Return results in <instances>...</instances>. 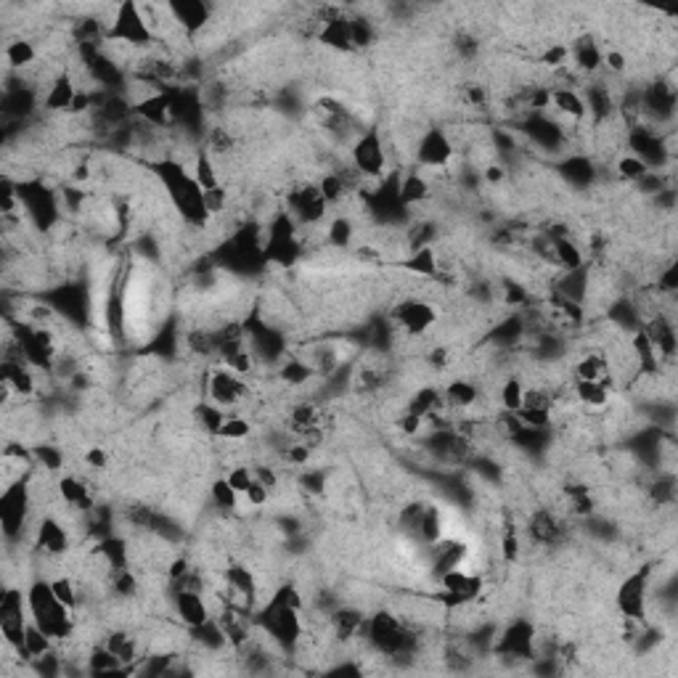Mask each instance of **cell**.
<instances>
[{"mask_svg":"<svg viewBox=\"0 0 678 678\" xmlns=\"http://www.w3.org/2000/svg\"><path fill=\"white\" fill-rule=\"evenodd\" d=\"M329 213V205L318 188V183H297L287 194V215L297 223V228L318 226Z\"/></svg>","mask_w":678,"mask_h":678,"instance_id":"cell-10","label":"cell"},{"mask_svg":"<svg viewBox=\"0 0 678 678\" xmlns=\"http://www.w3.org/2000/svg\"><path fill=\"white\" fill-rule=\"evenodd\" d=\"M279 377H281V381H287V384H305V381H310V379L315 377V372L305 361H300V358H292V361H287L279 369Z\"/></svg>","mask_w":678,"mask_h":678,"instance_id":"cell-48","label":"cell"},{"mask_svg":"<svg viewBox=\"0 0 678 678\" xmlns=\"http://www.w3.org/2000/svg\"><path fill=\"white\" fill-rule=\"evenodd\" d=\"M154 175L159 178L162 188L170 197L172 210L178 213V218L191 228H207L213 215L207 213L205 205V191L197 183V178L188 172V167L178 159H162L154 164Z\"/></svg>","mask_w":678,"mask_h":678,"instance_id":"cell-1","label":"cell"},{"mask_svg":"<svg viewBox=\"0 0 678 678\" xmlns=\"http://www.w3.org/2000/svg\"><path fill=\"white\" fill-rule=\"evenodd\" d=\"M207 400H213L215 406H221L223 411H230L236 414V408L249 398V384L244 381L241 374L230 372L228 366H221V369H213L207 374Z\"/></svg>","mask_w":678,"mask_h":678,"instance_id":"cell-11","label":"cell"},{"mask_svg":"<svg viewBox=\"0 0 678 678\" xmlns=\"http://www.w3.org/2000/svg\"><path fill=\"white\" fill-rule=\"evenodd\" d=\"M649 581L652 573L649 567H641L639 573L628 575L615 594V604L623 620H639L647 623V612H649Z\"/></svg>","mask_w":678,"mask_h":678,"instance_id":"cell-8","label":"cell"},{"mask_svg":"<svg viewBox=\"0 0 678 678\" xmlns=\"http://www.w3.org/2000/svg\"><path fill=\"white\" fill-rule=\"evenodd\" d=\"M641 114H649L655 122H671L676 114V90L665 80H655L641 90Z\"/></svg>","mask_w":678,"mask_h":678,"instance_id":"cell-18","label":"cell"},{"mask_svg":"<svg viewBox=\"0 0 678 678\" xmlns=\"http://www.w3.org/2000/svg\"><path fill=\"white\" fill-rule=\"evenodd\" d=\"M623 180H628V183H639L647 172H649V167L639 159V156H633V154H625V156H620L617 159V170H615Z\"/></svg>","mask_w":678,"mask_h":678,"instance_id":"cell-46","label":"cell"},{"mask_svg":"<svg viewBox=\"0 0 678 678\" xmlns=\"http://www.w3.org/2000/svg\"><path fill=\"white\" fill-rule=\"evenodd\" d=\"M438 602L446 604V607H472L474 602L482 599L485 594V578L480 573H472L466 567H458V570H451L446 575L438 578Z\"/></svg>","mask_w":678,"mask_h":678,"instance_id":"cell-7","label":"cell"},{"mask_svg":"<svg viewBox=\"0 0 678 678\" xmlns=\"http://www.w3.org/2000/svg\"><path fill=\"white\" fill-rule=\"evenodd\" d=\"M528 532L535 543H540V546H554V543L562 538L565 528H562L559 517H557L551 509H538V512H532V517H530Z\"/></svg>","mask_w":678,"mask_h":678,"instance_id":"cell-29","label":"cell"},{"mask_svg":"<svg viewBox=\"0 0 678 678\" xmlns=\"http://www.w3.org/2000/svg\"><path fill=\"white\" fill-rule=\"evenodd\" d=\"M197 183L202 186V191H213L221 183V175H218V164H215V156L207 149H197V156H194V172Z\"/></svg>","mask_w":678,"mask_h":678,"instance_id":"cell-39","label":"cell"},{"mask_svg":"<svg viewBox=\"0 0 678 678\" xmlns=\"http://www.w3.org/2000/svg\"><path fill=\"white\" fill-rule=\"evenodd\" d=\"M257 625L263 636H268L279 649L295 652L302 641V620L297 609L268 602L257 612Z\"/></svg>","mask_w":678,"mask_h":678,"instance_id":"cell-5","label":"cell"},{"mask_svg":"<svg viewBox=\"0 0 678 678\" xmlns=\"http://www.w3.org/2000/svg\"><path fill=\"white\" fill-rule=\"evenodd\" d=\"M602 51H599V46L597 43H591V40H578L573 48H570V59H573V67L575 70H581V72H599L602 70Z\"/></svg>","mask_w":678,"mask_h":678,"instance_id":"cell-38","label":"cell"},{"mask_svg":"<svg viewBox=\"0 0 678 678\" xmlns=\"http://www.w3.org/2000/svg\"><path fill=\"white\" fill-rule=\"evenodd\" d=\"M400 271L406 273H414L419 279H435L440 273V260H438V252L430 247H419V249H411L408 257H403L400 263Z\"/></svg>","mask_w":678,"mask_h":678,"instance_id":"cell-30","label":"cell"},{"mask_svg":"<svg viewBox=\"0 0 678 678\" xmlns=\"http://www.w3.org/2000/svg\"><path fill=\"white\" fill-rule=\"evenodd\" d=\"M77 96V82L75 77L70 72H59L48 80L46 85V93H43V109L48 114H72V106H75Z\"/></svg>","mask_w":678,"mask_h":678,"instance_id":"cell-22","label":"cell"},{"mask_svg":"<svg viewBox=\"0 0 678 678\" xmlns=\"http://www.w3.org/2000/svg\"><path fill=\"white\" fill-rule=\"evenodd\" d=\"M210 498H213L215 509H221V512H236L241 496L228 485L226 477H218V480H213V485H210Z\"/></svg>","mask_w":678,"mask_h":678,"instance_id":"cell-44","label":"cell"},{"mask_svg":"<svg viewBox=\"0 0 678 678\" xmlns=\"http://www.w3.org/2000/svg\"><path fill=\"white\" fill-rule=\"evenodd\" d=\"M29 620L38 623L54 641H67L75 636V609L56 599L51 581H35L27 589Z\"/></svg>","mask_w":678,"mask_h":678,"instance_id":"cell-2","label":"cell"},{"mask_svg":"<svg viewBox=\"0 0 678 678\" xmlns=\"http://www.w3.org/2000/svg\"><path fill=\"white\" fill-rule=\"evenodd\" d=\"M164 8L172 19V27L188 35L202 32L213 21V8L202 0H172V3H164Z\"/></svg>","mask_w":678,"mask_h":678,"instance_id":"cell-17","label":"cell"},{"mask_svg":"<svg viewBox=\"0 0 678 678\" xmlns=\"http://www.w3.org/2000/svg\"><path fill=\"white\" fill-rule=\"evenodd\" d=\"M562 172H565L575 186H589V183L594 180V164H591L589 159H583V156L567 159V164H565Z\"/></svg>","mask_w":678,"mask_h":678,"instance_id":"cell-45","label":"cell"},{"mask_svg":"<svg viewBox=\"0 0 678 678\" xmlns=\"http://www.w3.org/2000/svg\"><path fill=\"white\" fill-rule=\"evenodd\" d=\"M51 589H54V594H56L59 602L67 604L70 609H75L77 612V607H80V591H77V583L70 575L54 578V581H51Z\"/></svg>","mask_w":678,"mask_h":678,"instance_id":"cell-47","label":"cell"},{"mask_svg":"<svg viewBox=\"0 0 678 678\" xmlns=\"http://www.w3.org/2000/svg\"><path fill=\"white\" fill-rule=\"evenodd\" d=\"M96 557L106 565V573L112 570H122L130 562V551H128V540L120 535H106L98 546H96Z\"/></svg>","mask_w":678,"mask_h":678,"instance_id":"cell-34","label":"cell"},{"mask_svg":"<svg viewBox=\"0 0 678 678\" xmlns=\"http://www.w3.org/2000/svg\"><path fill=\"white\" fill-rule=\"evenodd\" d=\"M104 644L122 660L125 668H128L130 663L141 660V657H138V641H136L130 633H125V631H117V633H112V636H106ZM128 671H130V668H128Z\"/></svg>","mask_w":678,"mask_h":678,"instance_id":"cell-40","label":"cell"},{"mask_svg":"<svg viewBox=\"0 0 678 678\" xmlns=\"http://www.w3.org/2000/svg\"><path fill=\"white\" fill-rule=\"evenodd\" d=\"M440 321L438 307L430 300L422 297H400L392 305V323L408 334V337H422L427 334L435 323Z\"/></svg>","mask_w":678,"mask_h":678,"instance_id":"cell-9","label":"cell"},{"mask_svg":"<svg viewBox=\"0 0 678 678\" xmlns=\"http://www.w3.org/2000/svg\"><path fill=\"white\" fill-rule=\"evenodd\" d=\"M300 488L305 493L321 496L323 488H326V474H323L321 469H305L300 474Z\"/></svg>","mask_w":678,"mask_h":678,"instance_id":"cell-52","label":"cell"},{"mask_svg":"<svg viewBox=\"0 0 678 678\" xmlns=\"http://www.w3.org/2000/svg\"><path fill=\"white\" fill-rule=\"evenodd\" d=\"M82 461L90 466V469H106V464H109V453L104 451L101 446H90L85 456H82Z\"/></svg>","mask_w":678,"mask_h":678,"instance_id":"cell-58","label":"cell"},{"mask_svg":"<svg viewBox=\"0 0 678 678\" xmlns=\"http://www.w3.org/2000/svg\"><path fill=\"white\" fill-rule=\"evenodd\" d=\"M249 435H252L249 419L241 416V414H228L215 438L218 440H230V443H244V440H249Z\"/></svg>","mask_w":678,"mask_h":678,"instance_id":"cell-41","label":"cell"},{"mask_svg":"<svg viewBox=\"0 0 678 678\" xmlns=\"http://www.w3.org/2000/svg\"><path fill=\"white\" fill-rule=\"evenodd\" d=\"M172 607H175V615L178 620L186 625V628H197L202 623H207L213 615L210 604L205 599V591H188V589H175L172 594Z\"/></svg>","mask_w":678,"mask_h":678,"instance_id":"cell-23","label":"cell"},{"mask_svg":"<svg viewBox=\"0 0 678 678\" xmlns=\"http://www.w3.org/2000/svg\"><path fill=\"white\" fill-rule=\"evenodd\" d=\"M641 331H644L647 339L652 342V347H655L660 364H674V358H676V323H674V318L657 313V315H652V318L641 326Z\"/></svg>","mask_w":678,"mask_h":678,"instance_id":"cell-20","label":"cell"},{"mask_svg":"<svg viewBox=\"0 0 678 678\" xmlns=\"http://www.w3.org/2000/svg\"><path fill=\"white\" fill-rule=\"evenodd\" d=\"M602 64L607 67V72H612V75H623L628 70V59H625L623 51H607L602 56Z\"/></svg>","mask_w":678,"mask_h":678,"instance_id":"cell-57","label":"cell"},{"mask_svg":"<svg viewBox=\"0 0 678 678\" xmlns=\"http://www.w3.org/2000/svg\"><path fill=\"white\" fill-rule=\"evenodd\" d=\"M548 106L570 122H583L589 120V109L583 101V93L575 88H548Z\"/></svg>","mask_w":678,"mask_h":678,"instance_id":"cell-25","label":"cell"},{"mask_svg":"<svg viewBox=\"0 0 678 678\" xmlns=\"http://www.w3.org/2000/svg\"><path fill=\"white\" fill-rule=\"evenodd\" d=\"M364 625H366V615L356 607H339L329 615V628H331V633L339 644L361 639Z\"/></svg>","mask_w":678,"mask_h":678,"instance_id":"cell-26","label":"cell"},{"mask_svg":"<svg viewBox=\"0 0 678 678\" xmlns=\"http://www.w3.org/2000/svg\"><path fill=\"white\" fill-rule=\"evenodd\" d=\"M326 241H329L331 247H337V249H347V247L356 241V226H353V221L345 218V215L334 218V221L329 223V228H326Z\"/></svg>","mask_w":678,"mask_h":678,"instance_id":"cell-43","label":"cell"},{"mask_svg":"<svg viewBox=\"0 0 678 678\" xmlns=\"http://www.w3.org/2000/svg\"><path fill=\"white\" fill-rule=\"evenodd\" d=\"M249 506H265L271 501V488L263 485L260 480H252V485L247 488V493L241 496Z\"/></svg>","mask_w":678,"mask_h":678,"instance_id":"cell-55","label":"cell"},{"mask_svg":"<svg viewBox=\"0 0 678 678\" xmlns=\"http://www.w3.org/2000/svg\"><path fill=\"white\" fill-rule=\"evenodd\" d=\"M56 493H59V501L64 506H70L72 512H88L93 506V498H90V488L82 477L77 474H62L59 482H56Z\"/></svg>","mask_w":678,"mask_h":678,"instance_id":"cell-27","label":"cell"},{"mask_svg":"<svg viewBox=\"0 0 678 678\" xmlns=\"http://www.w3.org/2000/svg\"><path fill=\"white\" fill-rule=\"evenodd\" d=\"M3 59H5V67H8V70L24 72V70H29V67L40 59V51L35 48L32 40H27V38H13V40L5 43Z\"/></svg>","mask_w":678,"mask_h":678,"instance_id":"cell-33","label":"cell"},{"mask_svg":"<svg viewBox=\"0 0 678 678\" xmlns=\"http://www.w3.org/2000/svg\"><path fill=\"white\" fill-rule=\"evenodd\" d=\"M54 639L38 625V623H27V631H24V647H21V655L32 663L38 657H46L48 652H54Z\"/></svg>","mask_w":678,"mask_h":678,"instance_id":"cell-37","label":"cell"},{"mask_svg":"<svg viewBox=\"0 0 678 678\" xmlns=\"http://www.w3.org/2000/svg\"><path fill=\"white\" fill-rule=\"evenodd\" d=\"M501 287H504L501 297H504L506 305H525V302H528V289H525L523 284H517L515 279H506Z\"/></svg>","mask_w":678,"mask_h":678,"instance_id":"cell-56","label":"cell"},{"mask_svg":"<svg viewBox=\"0 0 678 678\" xmlns=\"http://www.w3.org/2000/svg\"><path fill=\"white\" fill-rule=\"evenodd\" d=\"M416 164L422 170H430V172H440L446 170L456 156V149H453L451 136L443 130V128H430L419 144H416Z\"/></svg>","mask_w":678,"mask_h":678,"instance_id":"cell-14","label":"cell"},{"mask_svg":"<svg viewBox=\"0 0 678 678\" xmlns=\"http://www.w3.org/2000/svg\"><path fill=\"white\" fill-rule=\"evenodd\" d=\"M32 488H29V477L19 480L8 488H3V498H0V525H3V538L11 540H21L24 530L29 525V512H32Z\"/></svg>","mask_w":678,"mask_h":678,"instance_id":"cell-6","label":"cell"},{"mask_svg":"<svg viewBox=\"0 0 678 678\" xmlns=\"http://www.w3.org/2000/svg\"><path fill=\"white\" fill-rule=\"evenodd\" d=\"M570 392L589 411H604L612 400V387H607L604 381H581V379H575Z\"/></svg>","mask_w":678,"mask_h":678,"instance_id":"cell-32","label":"cell"},{"mask_svg":"<svg viewBox=\"0 0 678 678\" xmlns=\"http://www.w3.org/2000/svg\"><path fill=\"white\" fill-rule=\"evenodd\" d=\"M228 485L239 493V496H244L247 493V488L252 485V480H255V472H252V466H244V464H239V466H230L226 474Z\"/></svg>","mask_w":678,"mask_h":678,"instance_id":"cell-51","label":"cell"},{"mask_svg":"<svg viewBox=\"0 0 678 678\" xmlns=\"http://www.w3.org/2000/svg\"><path fill=\"white\" fill-rule=\"evenodd\" d=\"M440 389H443L446 408H451V411H472L480 403V387L472 379L456 377L448 384H443Z\"/></svg>","mask_w":678,"mask_h":678,"instance_id":"cell-28","label":"cell"},{"mask_svg":"<svg viewBox=\"0 0 678 678\" xmlns=\"http://www.w3.org/2000/svg\"><path fill=\"white\" fill-rule=\"evenodd\" d=\"M400 523H403V530L416 540V543H424V546H432L435 540L443 538V512L432 504H411L403 509L400 515Z\"/></svg>","mask_w":678,"mask_h":678,"instance_id":"cell-12","label":"cell"},{"mask_svg":"<svg viewBox=\"0 0 678 678\" xmlns=\"http://www.w3.org/2000/svg\"><path fill=\"white\" fill-rule=\"evenodd\" d=\"M469 557V546L458 538H440L430 546V573L432 578H440L451 570L464 567Z\"/></svg>","mask_w":678,"mask_h":678,"instance_id":"cell-21","label":"cell"},{"mask_svg":"<svg viewBox=\"0 0 678 678\" xmlns=\"http://www.w3.org/2000/svg\"><path fill=\"white\" fill-rule=\"evenodd\" d=\"M496 655L509 657L517 663H525L535 657V631L525 620H515L512 625L504 628V633L496 641Z\"/></svg>","mask_w":678,"mask_h":678,"instance_id":"cell-15","label":"cell"},{"mask_svg":"<svg viewBox=\"0 0 678 678\" xmlns=\"http://www.w3.org/2000/svg\"><path fill=\"white\" fill-rule=\"evenodd\" d=\"M364 641L377 655H384L389 660H398V657H411L419 639H416V633L398 615H392L387 609H379L377 615L366 617Z\"/></svg>","mask_w":678,"mask_h":678,"instance_id":"cell-3","label":"cell"},{"mask_svg":"<svg viewBox=\"0 0 678 678\" xmlns=\"http://www.w3.org/2000/svg\"><path fill=\"white\" fill-rule=\"evenodd\" d=\"M430 194H432L430 180H427L422 172H416V170H411V172L400 180V186H398V197H400V202H403L406 207H416V205L427 202Z\"/></svg>","mask_w":678,"mask_h":678,"instance_id":"cell-35","label":"cell"},{"mask_svg":"<svg viewBox=\"0 0 678 678\" xmlns=\"http://www.w3.org/2000/svg\"><path fill=\"white\" fill-rule=\"evenodd\" d=\"M35 464H40L46 472H59L64 466V451L59 446H35Z\"/></svg>","mask_w":678,"mask_h":678,"instance_id":"cell-49","label":"cell"},{"mask_svg":"<svg viewBox=\"0 0 678 678\" xmlns=\"http://www.w3.org/2000/svg\"><path fill=\"white\" fill-rule=\"evenodd\" d=\"M424 427H427V419H422V416H416V414H411V411H403V414L398 416V430H400L406 438L422 435Z\"/></svg>","mask_w":678,"mask_h":678,"instance_id":"cell-53","label":"cell"},{"mask_svg":"<svg viewBox=\"0 0 678 678\" xmlns=\"http://www.w3.org/2000/svg\"><path fill=\"white\" fill-rule=\"evenodd\" d=\"M406 411H411V414H416V416H422V419H427V422L435 419V416H440V414L446 411L443 389H440V387H422V389H416V392L408 398Z\"/></svg>","mask_w":678,"mask_h":678,"instance_id":"cell-31","label":"cell"},{"mask_svg":"<svg viewBox=\"0 0 678 678\" xmlns=\"http://www.w3.org/2000/svg\"><path fill=\"white\" fill-rule=\"evenodd\" d=\"M136 114L149 125V128H172L175 125V104L172 93L167 90H154L144 101L136 104Z\"/></svg>","mask_w":678,"mask_h":678,"instance_id":"cell-24","label":"cell"},{"mask_svg":"<svg viewBox=\"0 0 678 678\" xmlns=\"http://www.w3.org/2000/svg\"><path fill=\"white\" fill-rule=\"evenodd\" d=\"M273 604H281V607H289V609H297L302 612L305 609V599H302V591L295 586V583H284L273 591V597L268 599Z\"/></svg>","mask_w":678,"mask_h":678,"instance_id":"cell-50","label":"cell"},{"mask_svg":"<svg viewBox=\"0 0 678 678\" xmlns=\"http://www.w3.org/2000/svg\"><path fill=\"white\" fill-rule=\"evenodd\" d=\"M70 548H72V532L56 515H46L35 525V551L56 559V557H67Z\"/></svg>","mask_w":678,"mask_h":678,"instance_id":"cell-16","label":"cell"},{"mask_svg":"<svg viewBox=\"0 0 678 678\" xmlns=\"http://www.w3.org/2000/svg\"><path fill=\"white\" fill-rule=\"evenodd\" d=\"M523 395H525V384L520 377H509L501 381L498 387V403L506 414H517L523 406Z\"/></svg>","mask_w":678,"mask_h":678,"instance_id":"cell-42","label":"cell"},{"mask_svg":"<svg viewBox=\"0 0 678 678\" xmlns=\"http://www.w3.org/2000/svg\"><path fill=\"white\" fill-rule=\"evenodd\" d=\"M315 38H318L321 46H326L331 51H339V54H353L356 51L350 16H342V11H331L326 19H321Z\"/></svg>","mask_w":678,"mask_h":678,"instance_id":"cell-19","label":"cell"},{"mask_svg":"<svg viewBox=\"0 0 678 678\" xmlns=\"http://www.w3.org/2000/svg\"><path fill=\"white\" fill-rule=\"evenodd\" d=\"M350 164L361 178H381L387 167V149L377 130L356 136L350 146Z\"/></svg>","mask_w":678,"mask_h":678,"instance_id":"cell-13","label":"cell"},{"mask_svg":"<svg viewBox=\"0 0 678 678\" xmlns=\"http://www.w3.org/2000/svg\"><path fill=\"white\" fill-rule=\"evenodd\" d=\"M228 411H223L221 406H215L213 400H197L194 403V408H191V419H194V424L202 430V432H207V435H218V430H221V424L226 422Z\"/></svg>","mask_w":678,"mask_h":678,"instance_id":"cell-36","label":"cell"},{"mask_svg":"<svg viewBox=\"0 0 678 678\" xmlns=\"http://www.w3.org/2000/svg\"><path fill=\"white\" fill-rule=\"evenodd\" d=\"M104 38L109 43H117V46H125L128 51H136V48H151L156 43V35L146 24L144 19V11H141V3H120L114 5L112 11V21L109 27L104 29Z\"/></svg>","mask_w":678,"mask_h":678,"instance_id":"cell-4","label":"cell"},{"mask_svg":"<svg viewBox=\"0 0 678 678\" xmlns=\"http://www.w3.org/2000/svg\"><path fill=\"white\" fill-rule=\"evenodd\" d=\"M520 551H523V543H520V535L515 530H506L501 535V557L504 562H517L520 559Z\"/></svg>","mask_w":678,"mask_h":678,"instance_id":"cell-54","label":"cell"}]
</instances>
